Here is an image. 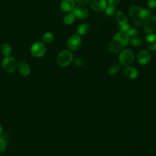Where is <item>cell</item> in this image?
Here are the masks:
<instances>
[{
    "mask_svg": "<svg viewBox=\"0 0 156 156\" xmlns=\"http://www.w3.org/2000/svg\"><path fill=\"white\" fill-rule=\"evenodd\" d=\"M129 14L131 21L139 26H144L152 16L149 10L135 5L131 6L129 8Z\"/></svg>",
    "mask_w": 156,
    "mask_h": 156,
    "instance_id": "obj_1",
    "label": "cell"
},
{
    "mask_svg": "<svg viewBox=\"0 0 156 156\" xmlns=\"http://www.w3.org/2000/svg\"><path fill=\"white\" fill-rule=\"evenodd\" d=\"M129 42V37L125 32H119L115 35L108 44V51L112 54L119 52Z\"/></svg>",
    "mask_w": 156,
    "mask_h": 156,
    "instance_id": "obj_2",
    "label": "cell"
},
{
    "mask_svg": "<svg viewBox=\"0 0 156 156\" xmlns=\"http://www.w3.org/2000/svg\"><path fill=\"white\" fill-rule=\"evenodd\" d=\"M73 60V55L71 51L64 50L61 51L57 57V64L62 67L69 65Z\"/></svg>",
    "mask_w": 156,
    "mask_h": 156,
    "instance_id": "obj_3",
    "label": "cell"
},
{
    "mask_svg": "<svg viewBox=\"0 0 156 156\" xmlns=\"http://www.w3.org/2000/svg\"><path fill=\"white\" fill-rule=\"evenodd\" d=\"M135 59L133 51L129 49H126L121 52L119 55V61L121 65L129 66L131 65Z\"/></svg>",
    "mask_w": 156,
    "mask_h": 156,
    "instance_id": "obj_4",
    "label": "cell"
},
{
    "mask_svg": "<svg viewBox=\"0 0 156 156\" xmlns=\"http://www.w3.org/2000/svg\"><path fill=\"white\" fill-rule=\"evenodd\" d=\"M30 51L31 54L37 58H40L43 57L46 51V46L44 43L37 41L32 43L30 46Z\"/></svg>",
    "mask_w": 156,
    "mask_h": 156,
    "instance_id": "obj_5",
    "label": "cell"
},
{
    "mask_svg": "<svg viewBox=\"0 0 156 156\" xmlns=\"http://www.w3.org/2000/svg\"><path fill=\"white\" fill-rule=\"evenodd\" d=\"M2 67L6 73H13L17 67L16 60L10 55L4 57L2 61Z\"/></svg>",
    "mask_w": 156,
    "mask_h": 156,
    "instance_id": "obj_6",
    "label": "cell"
},
{
    "mask_svg": "<svg viewBox=\"0 0 156 156\" xmlns=\"http://www.w3.org/2000/svg\"><path fill=\"white\" fill-rule=\"evenodd\" d=\"M82 40L77 34H74L69 37L67 41V47L72 51H77L81 46Z\"/></svg>",
    "mask_w": 156,
    "mask_h": 156,
    "instance_id": "obj_7",
    "label": "cell"
},
{
    "mask_svg": "<svg viewBox=\"0 0 156 156\" xmlns=\"http://www.w3.org/2000/svg\"><path fill=\"white\" fill-rule=\"evenodd\" d=\"M72 13L78 19H85L88 15V10L84 5H79L74 8Z\"/></svg>",
    "mask_w": 156,
    "mask_h": 156,
    "instance_id": "obj_8",
    "label": "cell"
},
{
    "mask_svg": "<svg viewBox=\"0 0 156 156\" xmlns=\"http://www.w3.org/2000/svg\"><path fill=\"white\" fill-rule=\"evenodd\" d=\"M107 2L106 0H91L90 7L95 12H100L105 10L107 7Z\"/></svg>",
    "mask_w": 156,
    "mask_h": 156,
    "instance_id": "obj_9",
    "label": "cell"
},
{
    "mask_svg": "<svg viewBox=\"0 0 156 156\" xmlns=\"http://www.w3.org/2000/svg\"><path fill=\"white\" fill-rule=\"evenodd\" d=\"M137 61L141 65H145L147 64L151 60V54L147 50L140 51L136 57Z\"/></svg>",
    "mask_w": 156,
    "mask_h": 156,
    "instance_id": "obj_10",
    "label": "cell"
},
{
    "mask_svg": "<svg viewBox=\"0 0 156 156\" xmlns=\"http://www.w3.org/2000/svg\"><path fill=\"white\" fill-rule=\"evenodd\" d=\"M156 29V16H151L144 25V32L146 34L153 33Z\"/></svg>",
    "mask_w": 156,
    "mask_h": 156,
    "instance_id": "obj_11",
    "label": "cell"
},
{
    "mask_svg": "<svg viewBox=\"0 0 156 156\" xmlns=\"http://www.w3.org/2000/svg\"><path fill=\"white\" fill-rule=\"evenodd\" d=\"M74 7V0H62L60 2V9L64 12H72Z\"/></svg>",
    "mask_w": 156,
    "mask_h": 156,
    "instance_id": "obj_12",
    "label": "cell"
},
{
    "mask_svg": "<svg viewBox=\"0 0 156 156\" xmlns=\"http://www.w3.org/2000/svg\"><path fill=\"white\" fill-rule=\"evenodd\" d=\"M124 74L125 76L129 79H135L138 76L137 69L133 66H127L124 69Z\"/></svg>",
    "mask_w": 156,
    "mask_h": 156,
    "instance_id": "obj_13",
    "label": "cell"
},
{
    "mask_svg": "<svg viewBox=\"0 0 156 156\" xmlns=\"http://www.w3.org/2000/svg\"><path fill=\"white\" fill-rule=\"evenodd\" d=\"M18 73L24 76H27L30 71V68L28 63L24 62H21L17 65L16 67Z\"/></svg>",
    "mask_w": 156,
    "mask_h": 156,
    "instance_id": "obj_14",
    "label": "cell"
},
{
    "mask_svg": "<svg viewBox=\"0 0 156 156\" xmlns=\"http://www.w3.org/2000/svg\"><path fill=\"white\" fill-rule=\"evenodd\" d=\"M115 15H116V20L119 26L123 25L127 23V17L123 12L121 11L116 12Z\"/></svg>",
    "mask_w": 156,
    "mask_h": 156,
    "instance_id": "obj_15",
    "label": "cell"
},
{
    "mask_svg": "<svg viewBox=\"0 0 156 156\" xmlns=\"http://www.w3.org/2000/svg\"><path fill=\"white\" fill-rule=\"evenodd\" d=\"M90 29V26L88 23L80 24L77 29V34L79 35H84L88 33Z\"/></svg>",
    "mask_w": 156,
    "mask_h": 156,
    "instance_id": "obj_16",
    "label": "cell"
},
{
    "mask_svg": "<svg viewBox=\"0 0 156 156\" xmlns=\"http://www.w3.org/2000/svg\"><path fill=\"white\" fill-rule=\"evenodd\" d=\"M54 39V34L51 32H46L42 35L43 43L46 44H49L53 41Z\"/></svg>",
    "mask_w": 156,
    "mask_h": 156,
    "instance_id": "obj_17",
    "label": "cell"
},
{
    "mask_svg": "<svg viewBox=\"0 0 156 156\" xmlns=\"http://www.w3.org/2000/svg\"><path fill=\"white\" fill-rule=\"evenodd\" d=\"M1 51L4 57H8L12 53V48L8 43H4L1 46Z\"/></svg>",
    "mask_w": 156,
    "mask_h": 156,
    "instance_id": "obj_18",
    "label": "cell"
},
{
    "mask_svg": "<svg viewBox=\"0 0 156 156\" xmlns=\"http://www.w3.org/2000/svg\"><path fill=\"white\" fill-rule=\"evenodd\" d=\"M75 18L76 17L73 13H69L64 16L63 22L66 25H71L74 22Z\"/></svg>",
    "mask_w": 156,
    "mask_h": 156,
    "instance_id": "obj_19",
    "label": "cell"
},
{
    "mask_svg": "<svg viewBox=\"0 0 156 156\" xmlns=\"http://www.w3.org/2000/svg\"><path fill=\"white\" fill-rule=\"evenodd\" d=\"M130 43L133 46H135V47H139V46H141L142 44H143V40L141 38H139V37H132L130 40Z\"/></svg>",
    "mask_w": 156,
    "mask_h": 156,
    "instance_id": "obj_20",
    "label": "cell"
},
{
    "mask_svg": "<svg viewBox=\"0 0 156 156\" xmlns=\"http://www.w3.org/2000/svg\"><path fill=\"white\" fill-rule=\"evenodd\" d=\"M120 69V66L118 64H113L108 69V73L110 75H114L118 72Z\"/></svg>",
    "mask_w": 156,
    "mask_h": 156,
    "instance_id": "obj_21",
    "label": "cell"
},
{
    "mask_svg": "<svg viewBox=\"0 0 156 156\" xmlns=\"http://www.w3.org/2000/svg\"><path fill=\"white\" fill-rule=\"evenodd\" d=\"M105 12L108 16H113L116 13V7L109 5L105 8Z\"/></svg>",
    "mask_w": 156,
    "mask_h": 156,
    "instance_id": "obj_22",
    "label": "cell"
},
{
    "mask_svg": "<svg viewBox=\"0 0 156 156\" xmlns=\"http://www.w3.org/2000/svg\"><path fill=\"white\" fill-rule=\"evenodd\" d=\"M126 34L128 35V36L129 37H136L138 35V30H137V29L135 28V27H130L129 29L128 30V31L126 32Z\"/></svg>",
    "mask_w": 156,
    "mask_h": 156,
    "instance_id": "obj_23",
    "label": "cell"
},
{
    "mask_svg": "<svg viewBox=\"0 0 156 156\" xmlns=\"http://www.w3.org/2000/svg\"><path fill=\"white\" fill-rule=\"evenodd\" d=\"M7 148V141L6 140L0 136V152H4Z\"/></svg>",
    "mask_w": 156,
    "mask_h": 156,
    "instance_id": "obj_24",
    "label": "cell"
},
{
    "mask_svg": "<svg viewBox=\"0 0 156 156\" xmlns=\"http://www.w3.org/2000/svg\"><path fill=\"white\" fill-rule=\"evenodd\" d=\"M146 40L147 41V43L156 41V34L153 33L147 34L146 36Z\"/></svg>",
    "mask_w": 156,
    "mask_h": 156,
    "instance_id": "obj_25",
    "label": "cell"
},
{
    "mask_svg": "<svg viewBox=\"0 0 156 156\" xmlns=\"http://www.w3.org/2000/svg\"><path fill=\"white\" fill-rule=\"evenodd\" d=\"M130 26L129 24L126 23L125 24H123V25H121V26H119V30L120 32H125L126 33L128 30L130 28Z\"/></svg>",
    "mask_w": 156,
    "mask_h": 156,
    "instance_id": "obj_26",
    "label": "cell"
},
{
    "mask_svg": "<svg viewBox=\"0 0 156 156\" xmlns=\"http://www.w3.org/2000/svg\"><path fill=\"white\" fill-rule=\"evenodd\" d=\"M74 64L77 66H82L84 65V61L82 58L77 57L74 60Z\"/></svg>",
    "mask_w": 156,
    "mask_h": 156,
    "instance_id": "obj_27",
    "label": "cell"
},
{
    "mask_svg": "<svg viewBox=\"0 0 156 156\" xmlns=\"http://www.w3.org/2000/svg\"><path fill=\"white\" fill-rule=\"evenodd\" d=\"M147 47L149 50L152 51H156V41L148 43Z\"/></svg>",
    "mask_w": 156,
    "mask_h": 156,
    "instance_id": "obj_28",
    "label": "cell"
},
{
    "mask_svg": "<svg viewBox=\"0 0 156 156\" xmlns=\"http://www.w3.org/2000/svg\"><path fill=\"white\" fill-rule=\"evenodd\" d=\"M147 6L149 9H154L156 7V0H148Z\"/></svg>",
    "mask_w": 156,
    "mask_h": 156,
    "instance_id": "obj_29",
    "label": "cell"
},
{
    "mask_svg": "<svg viewBox=\"0 0 156 156\" xmlns=\"http://www.w3.org/2000/svg\"><path fill=\"white\" fill-rule=\"evenodd\" d=\"M120 2V0H107V3L110 6L116 7Z\"/></svg>",
    "mask_w": 156,
    "mask_h": 156,
    "instance_id": "obj_30",
    "label": "cell"
},
{
    "mask_svg": "<svg viewBox=\"0 0 156 156\" xmlns=\"http://www.w3.org/2000/svg\"><path fill=\"white\" fill-rule=\"evenodd\" d=\"M74 1L77 2V4L80 5H87L90 1V0H74Z\"/></svg>",
    "mask_w": 156,
    "mask_h": 156,
    "instance_id": "obj_31",
    "label": "cell"
},
{
    "mask_svg": "<svg viewBox=\"0 0 156 156\" xmlns=\"http://www.w3.org/2000/svg\"><path fill=\"white\" fill-rule=\"evenodd\" d=\"M2 126H1V125L0 124V135H1V133H2Z\"/></svg>",
    "mask_w": 156,
    "mask_h": 156,
    "instance_id": "obj_32",
    "label": "cell"
}]
</instances>
